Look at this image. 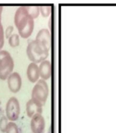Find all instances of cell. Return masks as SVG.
<instances>
[{
  "mask_svg": "<svg viewBox=\"0 0 116 133\" xmlns=\"http://www.w3.org/2000/svg\"><path fill=\"white\" fill-rule=\"evenodd\" d=\"M15 24L19 31L20 36L24 39L29 38L34 29V19L28 13L26 6L17 9L15 15Z\"/></svg>",
  "mask_w": 116,
  "mask_h": 133,
  "instance_id": "cell-1",
  "label": "cell"
},
{
  "mask_svg": "<svg viewBox=\"0 0 116 133\" xmlns=\"http://www.w3.org/2000/svg\"><path fill=\"white\" fill-rule=\"evenodd\" d=\"M26 55L29 60L34 63H41L45 61L49 55V50L42 46L36 41H32L28 44L26 48Z\"/></svg>",
  "mask_w": 116,
  "mask_h": 133,
  "instance_id": "cell-2",
  "label": "cell"
},
{
  "mask_svg": "<svg viewBox=\"0 0 116 133\" xmlns=\"http://www.w3.org/2000/svg\"><path fill=\"white\" fill-rule=\"evenodd\" d=\"M15 62L9 51H0V79L5 80L13 72Z\"/></svg>",
  "mask_w": 116,
  "mask_h": 133,
  "instance_id": "cell-3",
  "label": "cell"
},
{
  "mask_svg": "<svg viewBox=\"0 0 116 133\" xmlns=\"http://www.w3.org/2000/svg\"><path fill=\"white\" fill-rule=\"evenodd\" d=\"M49 94V89L47 82L45 80L39 79L36 83V85L33 87L31 91V99L37 100L38 102L43 104L46 103Z\"/></svg>",
  "mask_w": 116,
  "mask_h": 133,
  "instance_id": "cell-4",
  "label": "cell"
},
{
  "mask_svg": "<svg viewBox=\"0 0 116 133\" xmlns=\"http://www.w3.org/2000/svg\"><path fill=\"white\" fill-rule=\"evenodd\" d=\"M6 117L10 121L15 122L19 119L20 114V102L15 97H11L9 99L8 102L6 104L5 108Z\"/></svg>",
  "mask_w": 116,
  "mask_h": 133,
  "instance_id": "cell-5",
  "label": "cell"
},
{
  "mask_svg": "<svg viewBox=\"0 0 116 133\" xmlns=\"http://www.w3.org/2000/svg\"><path fill=\"white\" fill-rule=\"evenodd\" d=\"M7 83L12 93H18L22 86V78L19 72H13L7 78Z\"/></svg>",
  "mask_w": 116,
  "mask_h": 133,
  "instance_id": "cell-6",
  "label": "cell"
},
{
  "mask_svg": "<svg viewBox=\"0 0 116 133\" xmlns=\"http://www.w3.org/2000/svg\"><path fill=\"white\" fill-rule=\"evenodd\" d=\"M45 125V119L42 114H37L31 117L30 125L32 133H43Z\"/></svg>",
  "mask_w": 116,
  "mask_h": 133,
  "instance_id": "cell-7",
  "label": "cell"
},
{
  "mask_svg": "<svg viewBox=\"0 0 116 133\" xmlns=\"http://www.w3.org/2000/svg\"><path fill=\"white\" fill-rule=\"evenodd\" d=\"M43 104L38 102L37 100L33 99H29L27 101L26 105L27 116L31 118L37 114H42V112H43Z\"/></svg>",
  "mask_w": 116,
  "mask_h": 133,
  "instance_id": "cell-8",
  "label": "cell"
},
{
  "mask_svg": "<svg viewBox=\"0 0 116 133\" xmlns=\"http://www.w3.org/2000/svg\"><path fill=\"white\" fill-rule=\"evenodd\" d=\"M37 42L41 45L42 46L46 48L47 50L50 49L51 45V34L50 31L47 29H42L39 30V32L37 33L36 36Z\"/></svg>",
  "mask_w": 116,
  "mask_h": 133,
  "instance_id": "cell-9",
  "label": "cell"
},
{
  "mask_svg": "<svg viewBox=\"0 0 116 133\" xmlns=\"http://www.w3.org/2000/svg\"><path fill=\"white\" fill-rule=\"evenodd\" d=\"M26 75L27 78L29 79L31 83H37L40 78L39 66L34 62L30 63L26 70Z\"/></svg>",
  "mask_w": 116,
  "mask_h": 133,
  "instance_id": "cell-10",
  "label": "cell"
},
{
  "mask_svg": "<svg viewBox=\"0 0 116 133\" xmlns=\"http://www.w3.org/2000/svg\"><path fill=\"white\" fill-rule=\"evenodd\" d=\"M39 73L40 77L43 80H48L50 78L52 73V66L51 62L48 60H45L42 62L39 65Z\"/></svg>",
  "mask_w": 116,
  "mask_h": 133,
  "instance_id": "cell-11",
  "label": "cell"
},
{
  "mask_svg": "<svg viewBox=\"0 0 116 133\" xmlns=\"http://www.w3.org/2000/svg\"><path fill=\"white\" fill-rule=\"evenodd\" d=\"M29 15L32 17V19H37L40 14L39 6H26Z\"/></svg>",
  "mask_w": 116,
  "mask_h": 133,
  "instance_id": "cell-12",
  "label": "cell"
},
{
  "mask_svg": "<svg viewBox=\"0 0 116 133\" xmlns=\"http://www.w3.org/2000/svg\"><path fill=\"white\" fill-rule=\"evenodd\" d=\"M9 44L11 47H17L20 45V36L18 34H13L9 38Z\"/></svg>",
  "mask_w": 116,
  "mask_h": 133,
  "instance_id": "cell-13",
  "label": "cell"
},
{
  "mask_svg": "<svg viewBox=\"0 0 116 133\" xmlns=\"http://www.w3.org/2000/svg\"><path fill=\"white\" fill-rule=\"evenodd\" d=\"M5 133H20L19 127H18V125H16L15 122H13V121L9 122Z\"/></svg>",
  "mask_w": 116,
  "mask_h": 133,
  "instance_id": "cell-14",
  "label": "cell"
},
{
  "mask_svg": "<svg viewBox=\"0 0 116 133\" xmlns=\"http://www.w3.org/2000/svg\"><path fill=\"white\" fill-rule=\"evenodd\" d=\"M8 124H9V120H8V118L6 117V115L1 117V119H0V131H1V132L6 131Z\"/></svg>",
  "mask_w": 116,
  "mask_h": 133,
  "instance_id": "cell-15",
  "label": "cell"
},
{
  "mask_svg": "<svg viewBox=\"0 0 116 133\" xmlns=\"http://www.w3.org/2000/svg\"><path fill=\"white\" fill-rule=\"evenodd\" d=\"M40 13L44 18H47L51 14V7L50 6H40Z\"/></svg>",
  "mask_w": 116,
  "mask_h": 133,
  "instance_id": "cell-16",
  "label": "cell"
},
{
  "mask_svg": "<svg viewBox=\"0 0 116 133\" xmlns=\"http://www.w3.org/2000/svg\"><path fill=\"white\" fill-rule=\"evenodd\" d=\"M4 45V31H3V27H0V51Z\"/></svg>",
  "mask_w": 116,
  "mask_h": 133,
  "instance_id": "cell-17",
  "label": "cell"
},
{
  "mask_svg": "<svg viewBox=\"0 0 116 133\" xmlns=\"http://www.w3.org/2000/svg\"><path fill=\"white\" fill-rule=\"evenodd\" d=\"M13 31H14V27L12 25L7 27L6 30L4 31V36H5V37L9 39V38L13 35Z\"/></svg>",
  "mask_w": 116,
  "mask_h": 133,
  "instance_id": "cell-18",
  "label": "cell"
},
{
  "mask_svg": "<svg viewBox=\"0 0 116 133\" xmlns=\"http://www.w3.org/2000/svg\"><path fill=\"white\" fill-rule=\"evenodd\" d=\"M2 12H3V7L0 6V27H3V25H2Z\"/></svg>",
  "mask_w": 116,
  "mask_h": 133,
  "instance_id": "cell-19",
  "label": "cell"
},
{
  "mask_svg": "<svg viewBox=\"0 0 116 133\" xmlns=\"http://www.w3.org/2000/svg\"><path fill=\"white\" fill-rule=\"evenodd\" d=\"M0 104H1V101H0Z\"/></svg>",
  "mask_w": 116,
  "mask_h": 133,
  "instance_id": "cell-20",
  "label": "cell"
}]
</instances>
